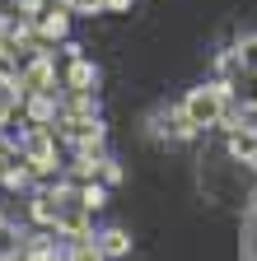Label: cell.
Instances as JSON below:
<instances>
[{
    "label": "cell",
    "instance_id": "obj_1",
    "mask_svg": "<svg viewBox=\"0 0 257 261\" xmlns=\"http://www.w3.org/2000/svg\"><path fill=\"white\" fill-rule=\"evenodd\" d=\"M182 117L192 126H215L224 117V84H211V89H192L187 103H182Z\"/></svg>",
    "mask_w": 257,
    "mask_h": 261
},
{
    "label": "cell",
    "instance_id": "obj_2",
    "mask_svg": "<svg viewBox=\"0 0 257 261\" xmlns=\"http://www.w3.org/2000/svg\"><path fill=\"white\" fill-rule=\"evenodd\" d=\"M126 247H131V243H126V233H122V228H112V233H103V247H99V252H108V256H122Z\"/></svg>",
    "mask_w": 257,
    "mask_h": 261
},
{
    "label": "cell",
    "instance_id": "obj_3",
    "mask_svg": "<svg viewBox=\"0 0 257 261\" xmlns=\"http://www.w3.org/2000/svg\"><path fill=\"white\" fill-rule=\"evenodd\" d=\"M243 108L257 112V70H243Z\"/></svg>",
    "mask_w": 257,
    "mask_h": 261
},
{
    "label": "cell",
    "instance_id": "obj_4",
    "mask_svg": "<svg viewBox=\"0 0 257 261\" xmlns=\"http://www.w3.org/2000/svg\"><path fill=\"white\" fill-rule=\"evenodd\" d=\"M71 261H103V252H99V247H94V243H80Z\"/></svg>",
    "mask_w": 257,
    "mask_h": 261
},
{
    "label": "cell",
    "instance_id": "obj_5",
    "mask_svg": "<svg viewBox=\"0 0 257 261\" xmlns=\"http://www.w3.org/2000/svg\"><path fill=\"white\" fill-rule=\"evenodd\" d=\"M94 80V70H89V65H75V70H71V89H84Z\"/></svg>",
    "mask_w": 257,
    "mask_h": 261
}]
</instances>
